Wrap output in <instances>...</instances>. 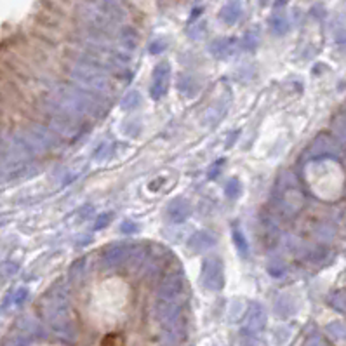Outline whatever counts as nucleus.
<instances>
[{"label":"nucleus","mask_w":346,"mask_h":346,"mask_svg":"<svg viewBox=\"0 0 346 346\" xmlns=\"http://www.w3.org/2000/svg\"><path fill=\"white\" fill-rule=\"evenodd\" d=\"M101 346H124V336L120 332H110L103 338Z\"/></svg>","instance_id":"obj_1"}]
</instances>
